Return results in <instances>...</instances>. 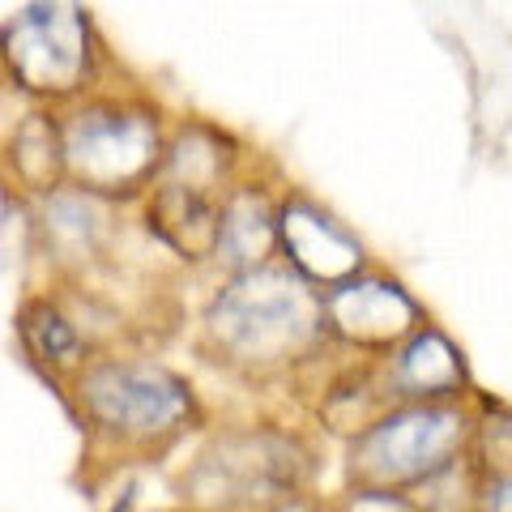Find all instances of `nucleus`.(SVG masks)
I'll return each instance as SVG.
<instances>
[{
    "label": "nucleus",
    "instance_id": "obj_19",
    "mask_svg": "<svg viewBox=\"0 0 512 512\" xmlns=\"http://www.w3.org/2000/svg\"><path fill=\"white\" fill-rule=\"evenodd\" d=\"M474 508L478 512H512V474L478 478L474 483Z\"/></svg>",
    "mask_w": 512,
    "mask_h": 512
},
{
    "label": "nucleus",
    "instance_id": "obj_13",
    "mask_svg": "<svg viewBox=\"0 0 512 512\" xmlns=\"http://www.w3.org/2000/svg\"><path fill=\"white\" fill-rule=\"evenodd\" d=\"M278 248V205L261 184H231L218 201V248L214 256L231 274L269 265Z\"/></svg>",
    "mask_w": 512,
    "mask_h": 512
},
{
    "label": "nucleus",
    "instance_id": "obj_15",
    "mask_svg": "<svg viewBox=\"0 0 512 512\" xmlns=\"http://www.w3.org/2000/svg\"><path fill=\"white\" fill-rule=\"evenodd\" d=\"M18 338L30 363L52 376H73L90 363V342L77 329V320L60 308L56 299L35 295L18 308Z\"/></svg>",
    "mask_w": 512,
    "mask_h": 512
},
{
    "label": "nucleus",
    "instance_id": "obj_7",
    "mask_svg": "<svg viewBox=\"0 0 512 512\" xmlns=\"http://www.w3.org/2000/svg\"><path fill=\"white\" fill-rule=\"evenodd\" d=\"M325 333L359 350H393L423 325V308L406 295V286L380 274H355L325 295Z\"/></svg>",
    "mask_w": 512,
    "mask_h": 512
},
{
    "label": "nucleus",
    "instance_id": "obj_8",
    "mask_svg": "<svg viewBox=\"0 0 512 512\" xmlns=\"http://www.w3.org/2000/svg\"><path fill=\"white\" fill-rule=\"evenodd\" d=\"M278 248L303 282L325 286V291L363 274L367 265L359 239L308 197H286L278 205Z\"/></svg>",
    "mask_w": 512,
    "mask_h": 512
},
{
    "label": "nucleus",
    "instance_id": "obj_3",
    "mask_svg": "<svg viewBox=\"0 0 512 512\" xmlns=\"http://www.w3.org/2000/svg\"><path fill=\"white\" fill-rule=\"evenodd\" d=\"M64 180L99 192L107 201H128L146 192L163 158V111L141 94L90 90L56 107Z\"/></svg>",
    "mask_w": 512,
    "mask_h": 512
},
{
    "label": "nucleus",
    "instance_id": "obj_5",
    "mask_svg": "<svg viewBox=\"0 0 512 512\" xmlns=\"http://www.w3.org/2000/svg\"><path fill=\"white\" fill-rule=\"evenodd\" d=\"M470 414L457 402H406L389 406L363 427L350 448V474L367 487H419L436 483L457 466L470 444Z\"/></svg>",
    "mask_w": 512,
    "mask_h": 512
},
{
    "label": "nucleus",
    "instance_id": "obj_4",
    "mask_svg": "<svg viewBox=\"0 0 512 512\" xmlns=\"http://www.w3.org/2000/svg\"><path fill=\"white\" fill-rule=\"evenodd\" d=\"M69 380L86 427L128 453L163 448L197 419L192 384L154 359H94Z\"/></svg>",
    "mask_w": 512,
    "mask_h": 512
},
{
    "label": "nucleus",
    "instance_id": "obj_16",
    "mask_svg": "<svg viewBox=\"0 0 512 512\" xmlns=\"http://www.w3.org/2000/svg\"><path fill=\"white\" fill-rule=\"evenodd\" d=\"M389 406H393L389 384H376L372 376H355V380H342L338 389L325 397L320 414H325L329 431H338V436H359V431L372 427Z\"/></svg>",
    "mask_w": 512,
    "mask_h": 512
},
{
    "label": "nucleus",
    "instance_id": "obj_2",
    "mask_svg": "<svg viewBox=\"0 0 512 512\" xmlns=\"http://www.w3.org/2000/svg\"><path fill=\"white\" fill-rule=\"evenodd\" d=\"M103 39L82 0H26L0 18V86L30 107H64L99 90Z\"/></svg>",
    "mask_w": 512,
    "mask_h": 512
},
{
    "label": "nucleus",
    "instance_id": "obj_18",
    "mask_svg": "<svg viewBox=\"0 0 512 512\" xmlns=\"http://www.w3.org/2000/svg\"><path fill=\"white\" fill-rule=\"evenodd\" d=\"M338 512H423V508L414 504L410 495L393 491V487H367V483H359L338 504Z\"/></svg>",
    "mask_w": 512,
    "mask_h": 512
},
{
    "label": "nucleus",
    "instance_id": "obj_17",
    "mask_svg": "<svg viewBox=\"0 0 512 512\" xmlns=\"http://www.w3.org/2000/svg\"><path fill=\"white\" fill-rule=\"evenodd\" d=\"M470 453L478 478H500L512 474V410L483 406V414L470 423Z\"/></svg>",
    "mask_w": 512,
    "mask_h": 512
},
{
    "label": "nucleus",
    "instance_id": "obj_20",
    "mask_svg": "<svg viewBox=\"0 0 512 512\" xmlns=\"http://www.w3.org/2000/svg\"><path fill=\"white\" fill-rule=\"evenodd\" d=\"M265 512H320V508H316V504H308V500H299V491H295V495H286V500L269 504Z\"/></svg>",
    "mask_w": 512,
    "mask_h": 512
},
{
    "label": "nucleus",
    "instance_id": "obj_11",
    "mask_svg": "<svg viewBox=\"0 0 512 512\" xmlns=\"http://www.w3.org/2000/svg\"><path fill=\"white\" fill-rule=\"evenodd\" d=\"M235 163H239V150L218 124L180 120L163 137V158H158L154 180L180 184V188L222 201L227 188L235 184Z\"/></svg>",
    "mask_w": 512,
    "mask_h": 512
},
{
    "label": "nucleus",
    "instance_id": "obj_9",
    "mask_svg": "<svg viewBox=\"0 0 512 512\" xmlns=\"http://www.w3.org/2000/svg\"><path fill=\"white\" fill-rule=\"evenodd\" d=\"M35 222L47 256L64 269H86L99 261L111 239V201L82 184L64 180L35 197Z\"/></svg>",
    "mask_w": 512,
    "mask_h": 512
},
{
    "label": "nucleus",
    "instance_id": "obj_1",
    "mask_svg": "<svg viewBox=\"0 0 512 512\" xmlns=\"http://www.w3.org/2000/svg\"><path fill=\"white\" fill-rule=\"evenodd\" d=\"M325 338V303L295 269L256 265L235 274L205 308V342L244 372H278Z\"/></svg>",
    "mask_w": 512,
    "mask_h": 512
},
{
    "label": "nucleus",
    "instance_id": "obj_14",
    "mask_svg": "<svg viewBox=\"0 0 512 512\" xmlns=\"http://www.w3.org/2000/svg\"><path fill=\"white\" fill-rule=\"evenodd\" d=\"M146 227L184 261H210L218 248V197L180 184L150 180L146 188Z\"/></svg>",
    "mask_w": 512,
    "mask_h": 512
},
{
    "label": "nucleus",
    "instance_id": "obj_6",
    "mask_svg": "<svg viewBox=\"0 0 512 512\" xmlns=\"http://www.w3.org/2000/svg\"><path fill=\"white\" fill-rule=\"evenodd\" d=\"M312 457L295 436L269 427L227 431L218 436L197 466L188 470L184 491L201 508H269L308 483Z\"/></svg>",
    "mask_w": 512,
    "mask_h": 512
},
{
    "label": "nucleus",
    "instance_id": "obj_12",
    "mask_svg": "<svg viewBox=\"0 0 512 512\" xmlns=\"http://www.w3.org/2000/svg\"><path fill=\"white\" fill-rule=\"evenodd\" d=\"M0 180L22 197H43L64 184V146L56 107H26L0 137Z\"/></svg>",
    "mask_w": 512,
    "mask_h": 512
},
{
    "label": "nucleus",
    "instance_id": "obj_10",
    "mask_svg": "<svg viewBox=\"0 0 512 512\" xmlns=\"http://www.w3.org/2000/svg\"><path fill=\"white\" fill-rule=\"evenodd\" d=\"M384 384H389V393L402 397V402H457L470 384L466 355H461L457 342L448 338L444 329L423 320L406 342L393 346Z\"/></svg>",
    "mask_w": 512,
    "mask_h": 512
}]
</instances>
